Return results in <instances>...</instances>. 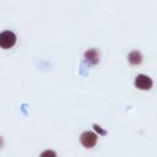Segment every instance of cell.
Instances as JSON below:
<instances>
[{"instance_id":"obj_7","label":"cell","mask_w":157,"mask_h":157,"mask_svg":"<svg viewBox=\"0 0 157 157\" xmlns=\"http://www.w3.org/2000/svg\"><path fill=\"white\" fill-rule=\"evenodd\" d=\"M93 129L99 134V135H102V136H104L105 134H107V131L104 130V129H102L99 125H97V124H93Z\"/></svg>"},{"instance_id":"obj_4","label":"cell","mask_w":157,"mask_h":157,"mask_svg":"<svg viewBox=\"0 0 157 157\" xmlns=\"http://www.w3.org/2000/svg\"><path fill=\"white\" fill-rule=\"evenodd\" d=\"M85 60L91 65H97L101 60V54L96 48H91L85 53Z\"/></svg>"},{"instance_id":"obj_3","label":"cell","mask_w":157,"mask_h":157,"mask_svg":"<svg viewBox=\"0 0 157 157\" xmlns=\"http://www.w3.org/2000/svg\"><path fill=\"white\" fill-rule=\"evenodd\" d=\"M134 85L136 88L141 90V91H148L152 88V85H153V81L150 76L147 75H144V74H140L135 77V81H134Z\"/></svg>"},{"instance_id":"obj_5","label":"cell","mask_w":157,"mask_h":157,"mask_svg":"<svg viewBox=\"0 0 157 157\" xmlns=\"http://www.w3.org/2000/svg\"><path fill=\"white\" fill-rule=\"evenodd\" d=\"M128 61H129L130 65L137 66V65H140L142 63V54L139 50H132L128 55Z\"/></svg>"},{"instance_id":"obj_8","label":"cell","mask_w":157,"mask_h":157,"mask_svg":"<svg viewBox=\"0 0 157 157\" xmlns=\"http://www.w3.org/2000/svg\"><path fill=\"white\" fill-rule=\"evenodd\" d=\"M2 146H4V139H2L1 136H0V148H1Z\"/></svg>"},{"instance_id":"obj_6","label":"cell","mask_w":157,"mask_h":157,"mask_svg":"<svg viewBox=\"0 0 157 157\" xmlns=\"http://www.w3.org/2000/svg\"><path fill=\"white\" fill-rule=\"evenodd\" d=\"M39 157H56V152L54 150H44Z\"/></svg>"},{"instance_id":"obj_1","label":"cell","mask_w":157,"mask_h":157,"mask_svg":"<svg viewBox=\"0 0 157 157\" xmlns=\"http://www.w3.org/2000/svg\"><path fill=\"white\" fill-rule=\"evenodd\" d=\"M16 43V36L11 31H2L0 33V48L10 49Z\"/></svg>"},{"instance_id":"obj_2","label":"cell","mask_w":157,"mask_h":157,"mask_svg":"<svg viewBox=\"0 0 157 157\" xmlns=\"http://www.w3.org/2000/svg\"><path fill=\"white\" fill-rule=\"evenodd\" d=\"M97 140H98V137H97L96 132L90 131V130L83 131L80 136V142L85 148H93L97 144Z\"/></svg>"}]
</instances>
